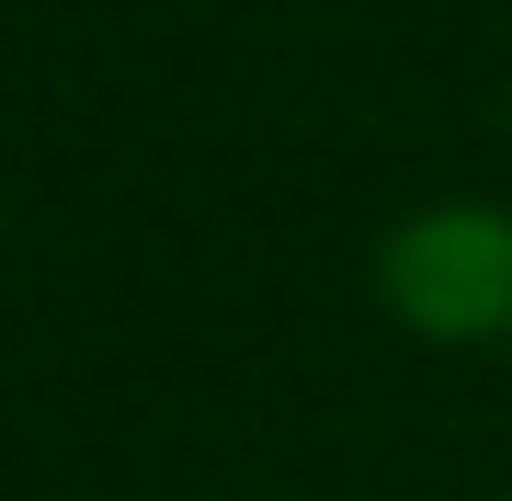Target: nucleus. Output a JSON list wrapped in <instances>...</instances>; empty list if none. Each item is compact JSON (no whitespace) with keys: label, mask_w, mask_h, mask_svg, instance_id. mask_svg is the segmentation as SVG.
<instances>
[{"label":"nucleus","mask_w":512,"mask_h":501,"mask_svg":"<svg viewBox=\"0 0 512 501\" xmlns=\"http://www.w3.org/2000/svg\"><path fill=\"white\" fill-rule=\"evenodd\" d=\"M387 308L433 342H490L512 319V217L501 205H433L387 240Z\"/></svg>","instance_id":"1"}]
</instances>
